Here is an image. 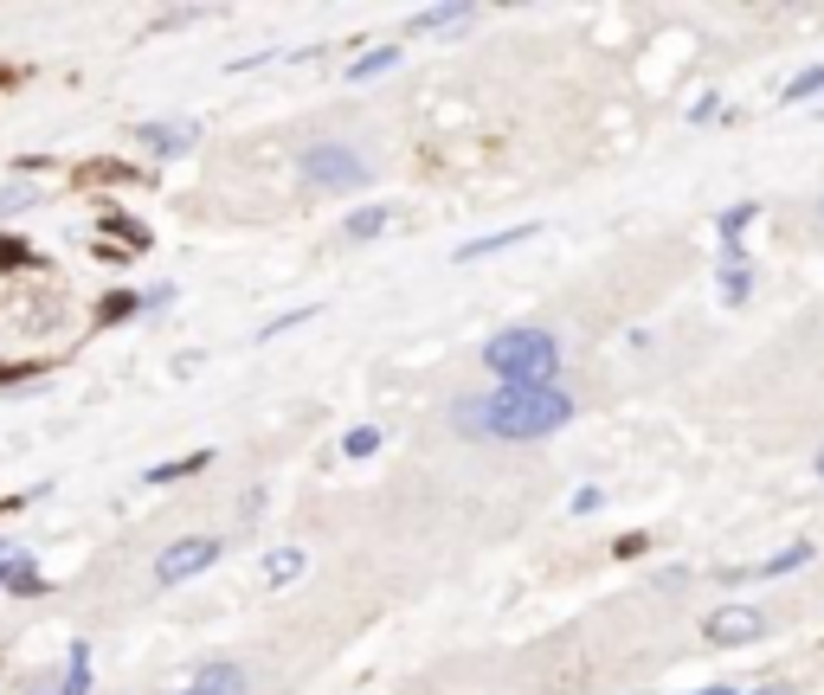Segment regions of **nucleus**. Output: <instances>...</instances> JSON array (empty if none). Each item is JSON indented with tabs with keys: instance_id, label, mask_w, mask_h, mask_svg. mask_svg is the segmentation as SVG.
<instances>
[{
	"instance_id": "nucleus-1",
	"label": "nucleus",
	"mask_w": 824,
	"mask_h": 695,
	"mask_svg": "<svg viewBox=\"0 0 824 695\" xmlns=\"http://www.w3.org/2000/svg\"><path fill=\"white\" fill-rule=\"evenodd\" d=\"M567 419H573V393L567 387H496V393L451 406V425L464 439H503V444L548 439V432H561Z\"/></svg>"
},
{
	"instance_id": "nucleus-2",
	"label": "nucleus",
	"mask_w": 824,
	"mask_h": 695,
	"mask_svg": "<svg viewBox=\"0 0 824 695\" xmlns=\"http://www.w3.org/2000/svg\"><path fill=\"white\" fill-rule=\"evenodd\" d=\"M484 367L503 387H561V341L535 323H516L484 341Z\"/></svg>"
},
{
	"instance_id": "nucleus-3",
	"label": "nucleus",
	"mask_w": 824,
	"mask_h": 695,
	"mask_svg": "<svg viewBox=\"0 0 824 695\" xmlns=\"http://www.w3.org/2000/svg\"><path fill=\"white\" fill-rule=\"evenodd\" d=\"M297 175H303V187H316V193H355V187L374 181V168H368V161H361L348 143L303 148V155H297Z\"/></svg>"
},
{
	"instance_id": "nucleus-4",
	"label": "nucleus",
	"mask_w": 824,
	"mask_h": 695,
	"mask_svg": "<svg viewBox=\"0 0 824 695\" xmlns=\"http://www.w3.org/2000/svg\"><path fill=\"white\" fill-rule=\"evenodd\" d=\"M213 560H220V541H213V535H188V541L161 548V560H155V580H161V586H181V580H193V573H207Z\"/></svg>"
},
{
	"instance_id": "nucleus-5",
	"label": "nucleus",
	"mask_w": 824,
	"mask_h": 695,
	"mask_svg": "<svg viewBox=\"0 0 824 695\" xmlns=\"http://www.w3.org/2000/svg\"><path fill=\"white\" fill-rule=\"evenodd\" d=\"M767 631V619L760 612H748V606H721V612H709L702 619V644H715V651H735V644H753Z\"/></svg>"
},
{
	"instance_id": "nucleus-6",
	"label": "nucleus",
	"mask_w": 824,
	"mask_h": 695,
	"mask_svg": "<svg viewBox=\"0 0 824 695\" xmlns=\"http://www.w3.org/2000/svg\"><path fill=\"white\" fill-rule=\"evenodd\" d=\"M471 20H477L471 0H445V7H419V13H412V33H457V27H471Z\"/></svg>"
},
{
	"instance_id": "nucleus-7",
	"label": "nucleus",
	"mask_w": 824,
	"mask_h": 695,
	"mask_svg": "<svg viewBox=\"0 0 824 695\" xmlns=\"http://www.w3.org/2000/svg\"><path fill=\"white\" fill-rule=\"evenodd\" d=\"M136 143L155 148V155H181V148L200 143V129H193V123H142V129H136Z\"/></svg>"
},
{
	"instance_id": "nucleus-8",
	"label": "nucleus",
	"mask_w": 824,
	"mask_h": 695,
	"mask_svg": "<svg viewBox=\"0 0 824 695\" xmlns=\"http://www.w3.org/2000/svg\"><path fill=\"white\" fill-rule=\"evenodd\" d=\"M193 689H207V695H245V670L232 657H207L200 670H193Z\"/></svg>"
},
{
	"instance_id": "nucleus-9",
	"label": "nucleus",
	"mask_w": 824,
	"mask_h": 695,
	"mask_svg": "<svg viewBox=\"0 0 824 695\" xmlns=\"http://www.w3.org/2000/svg\"><path fill=\"white\" fill-rule=\"evenodd\" d=\"M393 220H400L393 207H361V213H348V220H341V239H380Z\"/></svg>"
},
{
	"instance_id": "nucleus-10",
	"label": "nucleus",
	"mask_w": 824,
	"mask_h": 695,
	"mask_svg": "<svg viewBox=\"0 0 824 695\" xmlns=\"http://www.w3.org/2000/svg\"><path fill=\"white\" fill-rule=\"evenodd\" d=\"M516 239H535V225H509V232H489V239H471V245H457V257L471 264V257H489V252H503V245H516Z\"/></svg>"
},
{
	"instance_id": "nucleus-11",
	"label": "nucleus",
	"mask_w": 824,
	"mask_h": 695,
	"mask_svg": "<svg viewBox=\"0 0 824 695\" xmlns=\"http://www.w3.org/2000/svg\"><path fill=\"white\" fill-rule=\"evenodd\" d=\"M812 560V541H792V548H780L773 560H760L753 567V580H773V573H792V567H805Z\"/></svg>"
},
{
	"instance_id": "nucleus-12",
	"label": "nucleus",
	"mask_w": 824,
	"mask_h": 695,
	"mask_svg": "<svg viewBox=\"0 0 824 695\" xmlns=\"http://www.w3.org/2000/svg\"><path fill=\"white\" fill-rule=\"evenodd\" d=\"M297 573H303V554L297 548H277L271 560H264V580H271V586H290Z\"/></svg>"
},
{
	"instance_id": "nucleus-13",
	"label": "nucleus",
	"mask_w": 824,
	"mask_h": 695,
	"mask_svg": "<svg viewBox=\"0 0 824 695\" xmlns=\"http://www.w3.org/2000/svg\"><path fill=\"white\" fill-rule=\"evenodd\" d=\"M721 296H728V303H748V296H753V271H748V264H721Z\"/></svg>"
},
{
	"instance_id": "nucleus-14",
	"label": "nucleus",
	"mask_w": 824,
	"mask_h": 695,
	"mask_svg": "<svg viewBox=\"0 0 824 695\" xmlns=\"http://www.w3.org/2000/svg\"><path fill=\"white\" fill-rule=\"evenodd\" d=\"M393 65H400V45H380V52H368V59H355L348 77H374V72H393Z\"/></svg>"
},
{
	"instance_id": "nucleus-15",
	"label": "nucleus",
	"mask_w": 824,
	"mask_h": 695,
	"mask_svg": "<svg viewBox=\"0 0 824 695\" xmlns=\"http://www.w3.org/2000/svg\"><path fill=\"white\" fill-rule=\"evenodd\" d=\"M368 451H380V425H355L341 439V457H368Z\"/></svg>"
},
{
	"instance_id": "nucleus-16",
	"label": "nucleus",
	"mask_w": 824,
	"mask_h": 695,
	"mask_svg": "<svg viewBox=\"0 0 824 695\" xmlns=\"http://www.w3.org/2000/svg\"><path fill=\"white\" fill-rule=\"evenodd\" d=\"M213 451H193V457H181V464H161V471H149V483H175V476H188V471H200Z\"/></svg>"
},
{
	"instance_id": "nucleus-17",
	"label": "nucleus",
	"mask_w": 824,
	"mask_h": 695,
	"mask_svg": "<svg viewBox=\"0 0 824 695\" xmlns=\"http://www.w3.org/2000/svg\"><path fill=\"white\" fill-rule=\"evenodd\" d=\"M818 91H824V65H812V72H799V77L786 84V97H792V104H799V97H818Z\"/></svg>"
},
{
	"instance_id": "nucleus-18",
	"label": "nucleus",
	"mask_w": 824,
	"mask_h": 695,
	"mask_svg": "<svg viewBox=\"0 0 824 695\" xmlns=\"http://www.w3.org/2000/svg\"><path fill=\"white\" fill-rule=\"evenodd\" d=\"M65 695H91V663H84V651H72V670H65Z\"/></svg>"
},
{
	"instance_id": "nucleus-19",
	"label": "nucleus",
	"mask_w": 824,
	"mask_h": 695,
	"mask_svg": "<svg viewBox=\"0 0 824 695\" xmlns=\"http://www.w3.org/2000/svg\"><path fill=\"white\" fill-rule=\"evenodd\" d=\"M136 303H142V296H129V291H110V296H104V309H97V316H104V323H116V316H129Z\"/></svg>"
},
{
	"instance_id": "nucleus-20",
	"label": "nucleus",
	"mask_w": 824,
	"mask_h": 695,
	"mask_svg": "<svg viewBox=\"0 0 824 695\" xmlns=\"http://www.w3.org/2000/svg\"><path fill=\"white\" fill-rule=\"evenodd\" d=\"M20 207H33V187H7V193H0V220L20 213Z\"/></svg>"
},
{
	"instance_id": "nucleus-21",
	"label": "nucleus",
	"mask_w": 824,
	"mask_h": 695,
	"mask_svg": "<svg viewBox=\"0 0 824 695\" xmlns=\"http://www.w3.org/2000/svg\"><path fill=\"white\" fill-rule=\"evenodd\" d=\"M27 257H33V252H27L20 239H7V245H0V264H7V271H13V264H27Z\"/></svg>"
},
{
	"instance_id": "nucleus-22",
	"label": "nucleus",
	"mask_w": 824,
	"mask_h": 695,
	"mask_svg": "<svg viewBox=\"0 0 824 695\" xmlns=\"http://www.w3.org/2000/svg\"><path fill=\"white\" fill-rule=\"evenodd\" d=\"M20 573H27V560H20V554H0V586L20 580Z\"/></svg>"
},
{
	"instance_id": "nucleus-23",
	"label": "nucleus",
	"mask_w": 824,
	"mask_h": 695,
	"mask_svg": "<svg viewBox=\"0 0 824 695\" xmlns=\"http://www.w3.org/2000/svg\"><path fill=\"white\" fill-rule=\"evenodd\" d=\"M696 695H741V689H696Z\"/></svg>"
},
{
	"instance_id": "nucleus-24",
	"label": "nucleus",
	"mask_w": 824,
	"mask_h": 695,
	"mask_svg": "<svg viewBox=\"0 0 824 695\" xmlns=\"http://www.w3.org/2000/svg\"><path fill=\"white\" fill-rule=\"evenodd\" d=\"M181 695H207V689H193V683H188V689H181Z\"/></svg>"
},
{
	"instance_id": "nucleus-25",
	"label": "nucleus",
	"mask_w": 824,
	"mask_h": 695,
	"mask_svg": "<svg viewBox=\"0 0 824 695\" xmlns=\"http://www.w3.org/2000/svg\"><path fill=\"white\" fill-rule=\"evenodd\" d=\"M818 476H824V451H818Z\"/></svg>"
},
{
	"instance_id": "nucleus-26",
	"label": "nucleus",
	"mask_w": 824,
	"mask_h": 695,
	"mask_svg": "<svg viewBox=\"0 0 824 695\" xmlns=\"http://www.w3.org/2000/svg\"><path fill=\"white\" fill-rule=\"evenodd\" d=\"M818 220H824V200H818Z\"/></svg>"
}]
</instances>
